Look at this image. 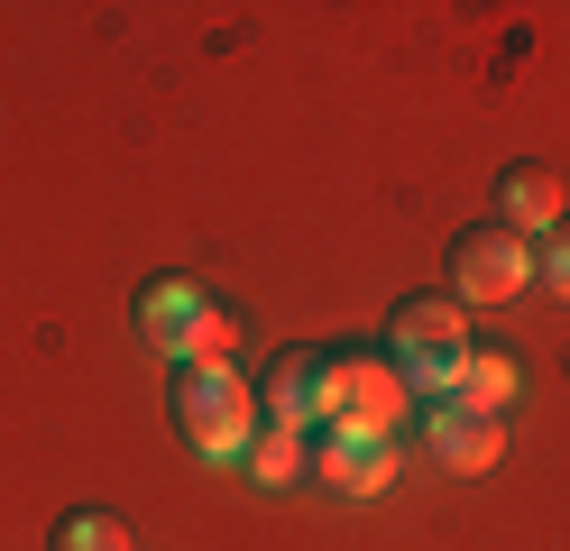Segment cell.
I'll return each mask as SVG.
<instances>
[{
    "label": "cell",
    "instance_id": "2",
    "mask_svg": "<svg viewBox=\"0 0 570 551\" xmlns=\"http://www.w3.org/2000/svg\"><path fill=\"white\" fill-rule=\"evenodd\" d=\"M175 432H185V451L212 460V469H248V441H258V386L239 377V367H185L175 377Z\"/></svg>",
    "mask_w": 570,
    "mask_h": 551
},
{
    "label": "cell",
    "instance_id": "5",
    "mask_svg": "<svg viewBox=\"0 0 570 551\" xmlns=\"http://www.w3.org/2000/svg\"><path fill=\"white\" fill-rule=\"evenodd\" d=\"M405 404H414V386L396 377V358H386V350H332V423L396 441Z\"/></svg>",
    "mask_w": 570,
    "mask_h": 551
},
{
    "label": "cell",
    "instance_id": "9",
    "mask_svg": "<svg viewBox=\"0 0 570 551\" xmlns=\"http://www.w3.org/2000/svg\"><path fill=\"white\" fill-rule=\"evenodd\" d=\"M497 220H507L515 239H552L561 220H570V211H561V175L533 166V157L507 166V175H497Z\"/></svg>",
    "mask_w": 570,
    "mask_h": 551
},
{
    "label": "cell",
    "instance_id": "1",
    "mask_svg": "<svg viewBox=\"0 0 570 551\" xmlns=\"http://www.w3.org/2000/svg\"><path fill=\"white\" fill-rule=\"evenodd\" d=\"M129 322H138V341H148L157 358H175V367H230V341H239V313L212 285H194V276L138 285Z\"/></svg>",
    "mask_w": 570,
    "mask_h": 551
},
{
    "label": "cell",
    "instance_id": "12",
    "mask_svg": "<svg viewBox=\"0 0 570 551\" xmlns=\"http://www.w3.org/2000/svg\"><path fill=\"white\" fill-rule=\"evenodd\" d=\"M47 551H138V542H129V524L111 505H65V524L47 533Z\"/></svg>",
    "mask_w": 570,
    "mask_h": 551
},
{
    "label": "cell",
    "instance_id": "10",
    "mask_svg": "<svg viewBox=\"0 0 570 551\" xmlns=\"http://www.w3.org/2000/svg\"><path fill=\"white\" fill-rule=\"evenodd\" d=\"M515 386H524V358L515 350H470V358H460V404H479V414H507V404H515Z\"/></svg>",
    "mask_w": 570,
    "mask_h": 551
},
{
    "label": "cell",
    "instance_id": "7",
    "mask_svg": "<svg viewBox=\"0 0 570 551\" xmlns=\"http://www.w3.org/2000/svg\"><path fill=\"white\" fill-rule=\"evenodd\" d=\"M313 478H323L332 496H386V488H396V441L323 423V441H313Z\"/></svg>",
    "mask_w": 570,
    "mask_h": 551
},
{
    "label": "cell",
    "instance_id": "13",
    "mask_svg": "<svg viewBox=\"0 0 570 551\" xmlns=\"http://www.w3.org/2000/svg\"><path fill=\"white\" fill-rule=\"evenodd\" d=\"M533 276H543V285L561 294V304H570V220H561V230H552L543 248H533Z\"/></svg>",
    "mask_w": 570,
    "mask_h": 551
},
{
    "label": "cell",
    "instance_id": "4",
    "mask_svg": "<svg viewBox=\"0 0 570 551\" xmlns=\"http://www.w3.org/2000/svg\"><path fill=\"white\" fill-rule=\"evenodd\" d=\"M533 285V239H515L507 220H470V230L451 239V304H515V294Z\"/></svg>",
    "mask_w": 570,
    "mask_h": 551
},
{
    "label": "cell",
    "instance_id": "3",
    "mask_svg": "<svg viewBox=\"0 0 570 551\" xmlns=\"http://www.w3.org/2000/svg\"><path fill=\"white\" fill-rule=\"evenodd\" d=\"M386 358H396V377L414 395H451L460 386V358H470V313L451 304V294H405L396 313H386Z\"/></svg>",
    "mask_w": 570,
    "mask_h": 551
},
{
    "label": "cell",
    "instance_id": "8",
    "mask_svg": "<svg viewBox=\"0 0 570 551\" xmlns=\"http://www.w3.org/2000/svg\"><path fill=\"white\" fill-rule=\"evenodd\" d=\"M423 432H433V460L460 469V478H479V469L507 460V414H479V404H460V395H442Z\"/></svg>",
    "mask_w": 570,
    "mask_h": 551
},
{
    "label": "cell",
    "instance_id": "6",
    "mask_svg": "<svg viewBox=\"0 0 570 551\" xmlns=\"http://www.w3.org/2000/svg\"><path fill=\"white\" fill-rule=\"evenodd\" d=\"M258 404L285 432H323L332 423V350H276L258 377Z\"/></svg>",
    "mask_w": 570,
    "mask_h": 551
},
{
    "label": "cell",
    "instance_id": "11",
    "mask_svg": "<svg viewBox=\"0 0 570 551\" xmlns=\"http://www.w3.org/2000/svg\"><path fill=\"white\" fill-rule=\"evenodd\" d=\"M304 469H313V441L285 432V423H258V441H248V478H258V488H295Z\"/></svg>",
    "mask_w": 570,
    "mask_h": 551
}]
</instances>
